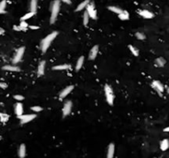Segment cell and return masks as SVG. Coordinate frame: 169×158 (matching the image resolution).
Returning <instances> with one entry per match:
<instances>
[{"mask_svg":"<svg viewBox=\"0 0 169 158\" xmlns=\"http://www.w3.org/2000/svg\"><path fill=\"white\" fill-rule=\"evenodd\" d=\"M6 5H7V2H6V1L0 2V9H2V10H4L5 7H6Z\"/></svg>","mask_w":169,"mask_h":158,"instance_id":"obj_33","label":"cell"},{"mask_svg":"<svg viewBox=\"0 0 169 158\" xmlns=\"http://www.w3.org/2000/svg\"><path fill=\"white\" fill-rule=\"evenodd\" d=\"M89 3H90V1H88V0L82 2V3H80L78 6H77L76 9H75V11H81V10H83V9H84L85 7H87V5H88Z\"/></svg>","mask_w":169,"mask_h":158,"instance_id":"obj_20","label":"cell"},{"mask_svg":"<svg viewBox=\"0 0 169 158\" xmlns=\"http://www.w3.org/2000/svg\"><path fill=\"white\" fill-rule=\"evenodd\" d=\"M104 93H105L106 99H107L108 103L110 105H113L114 104V93H113L112 88L110 87V85H108V84L104 85Z\"/></svg>","mask_w":169,"mask_h":158,"instance_id":"obj_3","label":"cell"},{"mask_svg":"<svg viewBox=\"0 0 169 158\" xmlns=\"http://www.w3.org/2000/svg\"><path fill=\"white\" fill-rule=\"evenodd\" d=\"M155 63H156L157 66L162 67V66H164L165 64H166V61H165V59H163L162 57H159V58H157L156 59V61H155Z\"/></svg>","mask_w":169,"mask_h":158,"instance_id":"obj_21","label":"cell"},{"mask_svg":"<svg viewBox=\"0 0 169 158\" xmlns=\"http://www.w3.org/2000/svg\"><path fill=\"white\" fill-rule=\"evenodd\" d=\"M36 117H37L36 114H25V115L22 114L17 117L21 120V123H22V124H24V123H27L30 122V121L33 120Z\"/></svg>","mask_w":169,"mask_h":158,"instance_id":"obj_8","label":"cell"},{"mask_svg":"<svg viewBox=\"0 0 169 158\" xmlns=\"http://www.w3.org/2000/svg\"><path fill=\"white\" fill-rule=\"evenodd\" d=\"M73 89H74V86L73 85H69V86H67L66 88L62 90L61 93H60V95H59L60 98H61V99H64L66 96H67L68 94H69L71 91H72Z\"/></svg>","mask_w":169,"mask_h":158,"instance_id":"obj_9","label":"cell"},{"mask_svg":"<svg viewBox=\"0 0 169 158\" xmlns=\"http://www.w3.org/2000/svg\"><path fill=\"white\" fill-rule=\"evenodd\" d=\"M9 118V116L5 113H0V121L2 122H7Z\"/></svg>","mask_w":169,"mask_h":158,"instance_id":"obj_28","label":"cell"},{"mask_svg":"<svg viewBox=\"0 0 169 158\" xmlns=\"http://www.w3.org/2000/svg\"><path fill=\"white\" fill-rule=\"evenodd\" d=\"M3 70H7V71H12V72H17V71L20 70V68L19 67L16 66V65H4L3 67Z\"/></svg>","mask_w":169,"mask_h":158,"instance_id":"obj_14","label":"cell"},{"mask_svg":"<svg viewBox=\"0 0 169 158\" xmlns=\"http://www.w3.org/2000/svg\"><path fill=\"white\" fill-rule=\"evenodd\" d=\"M13 29L15 31H18V32H20V31H23V32L27 31V28H22L20 26H13Z\"/></svg>","mask_w":169,"mask_h":158,"instance_id":"obj_31","label":"cell"},{"mask_svg":"<svg viewBox=\"0 0 169 158\" xmlns=\"http://www.w3.org/2000/svg\"><path fill=\"white\" fill-rule=\"evenodd\" d=\"M152 87L157 92H158L159 95L162 96V93L164 90V87H163V85H162V83H161L160 81H158V80H154V81H153V83H152Z\"/></svg>","mask_w":169,"mask_h":158,"instance_id":"obj_6","label":"cell"},{"mask_svg":"<svg viewBox=\"0 0 169 158\" xmlns=\"http://www.w3.org/2000/svg\"><path fill=\"white\" fill-rule=\"evenodd\" d=\"M86 12L89 14V17L93 19H96L97 18V13H96V10L95 8V4L93 2H90L88 5L86 7Z\"/></svg>","mask_w":169,"mask_h":158,"instance_id":"obj_4","label":"cell"},{"mask_svg":"<svg viewBox=\"0 0 169 158\" xmlns=\"http://www.w3.org/2000/svg\"><path fill=\"white\" fill-rule=\"evenodd\" d=\"M89 18H90L89 14L87 13V12H85L84 16H83V23H84L85 26H86L89 23Z\"/></svg>","mask_w":169,"mask_h":158,"instance_id":"obj_27","label":"cell"},{"mask_svg":"<svg viewBox=\"0 0 169 158\" xmlns=\"http://www.w3.org/2000/svg\"><path fill=\"white\" fill-rule=\"evenodd\" d=\"M31 29H33V30H36V29H39V27L37 26H28Z\"/></svg>","mask_w":169,"mask_h":158,"instance_id":"obj_36","label":"cell"},{"mask_svg":"<svg viewBox=\"0 0 169 158\" xmlns=\"http://www.w3.org/2000/svg\"><path fill=\"white\" fill-rule=\"evenodd\" d=\"M99 52V47L98 46H94L92 49L90 51V55H89V59L90 60H95Z\"/></svg>","mask_w":169,"mask_h":158,"instance_id":"obj_11","label":"cell"},{"mask_svg":"<svg viewBox=\"0 0 169 158\" xmlns=\"http://www.w3.org/2000/svg\"><path fill=\"white\" fill-rule=\"evenodd\" d=\"M139 14L143 17V18H147V19H151L154 17L153 13H151L150 11H148V10H139Z\"/></svg>","mask_w":169,"mask_h":158,"instance_id":"obj_10","label":"cell"},{"mask_svg":"<svg viewBox=\"0 0 169 158\" xmlns=\"http://www.w3.org/2000/svg\"><path fill=\"white\" fill-rule=\"evenodd\" d=\"M135 36L139 40H144L145 39V36L143 35V33H141V32H136Z\"/></svg>","mask_w":169,"mask_h":158,"instance_id":"obj_29","label":"cell"},{"mask_svg":"<svg viewBox=\"0 0 169 158\" xmlns=\"http://www.w3.org/2000/svg\"><path fill=\"white\" fill-rule=\"evenodd\" d=\"M18 155L20 158H24L25 156H26V146L24 144H22L19 147Z\"/></svg>","mask_w":169,"mask_h":158,"instance_id":"obj_17","label":"cell"},{"mask_svg":"<svg viewBox=\"0 0 169 158\" xmlns=\"http://www.w3.org/2000/svg\"><path fill=\"white\" fill-rule=\"evenodd\" d=\"M4 13H6L5 10H2V9H0V14H4Z\"/></svg>","mask_w":169,"mask_h":158,"instance_id":"obj_38","label":"cell"},{"mask_svg":"<svg viewBox=\"0 0 169 158\" xmlns=\"http://www.w3.org/2000/svg\"><path fill=\"white\" fill-rule=\"evenodd\" d=\"M60 7H61V2L60 1H54L52 3L51 7V19H50V23L53 24L56 22V18H57L58 13L60 11Z\"/></svg>","mask_w":169,"mask_h":158,"instance_id":"obj_2","label":"cell"},{"mask_svg":"<svg viewBox=\"0 0 169 158\" xmlns=\"http://www.w3.org/2000/svg\"><path fill=\"white\" fill-rule=\"evenodd\" d=\"M164 132H169V127H167V128H165L163 129Z\"/></svg>","mask_w":169,"mask_h":158,"instance_id":"obj_39","label":"cell"},{"mask_svg":"<svg viewBox=\"0 0 169 158\" xmlns=\"http://www.w3.org/2000/svg\"><path fill=\"white\" fill-rule=\"evenodd\" d=\"M108 9L112 11L113 13H117L118 15H119L120 13H123V10H122L121 8H119V7H115V6H110V7H108Z\"/></svg>","mask_w":169,"mask_h":158,"instance_id":"obj_22","label":"cell"},{"mask_svg":"<svg viewBox=\"0 0 169 158\" xmlns=\"http://www.w3.org/2000/svg\"><path fill=\"white\" fill-rule=\"evenodd\" d=\"M30 9H31V13H36L37 9V1H32V2H31Z\"/></svg>","mask_w":169,"mask_h":158,"instance_id":"obj_24","label":"cell"},{"mask_svg":"<svg viewBox=\"0 0 169 158\" xmlns=\"http://www.w3.org/2000/svg\"><path fill=\"white\" fill-rule=\"evenodd\" d=\"M45 65H46V61H41L39 65H38V68H37L38 76H43V75H44V73H45Z\"/></svg>","mask_w":169,"mask_h":158,"instance_id":"obj_12","label":"cell"},{"mask_svg":"<svg viewBox=\"0 0 169 158\" xmlns=\"http://www.w3.org/2000/svg\"><path fill=\"white\" fill-rule=\"evenodd\" d=\"M118 18H119V19H121V20H128V19L129 18V13L127 12V11H123V13H120L119 15H118Z\"/></svg>","mask_w":169,"mask_h":158,"instance_id":"obj_23","label":"cell"},{"mask_svg":"<svg viewBox=\"0 0 169 158\" xmlns=\"http://www.w3.org/2000/svg\"><path fill=\"white\" fill-rule=\"evenodd\" d=\"M114 154V143H110L108 147L107 151V158H113Z\"/></svg>","mask_w":169,"mask_h":158,"instance_id":"obj_15","label":"cell"},{"mask_svg":"<svg viewBox=\"0 0 169 158\" xmlns=\"http://www.w3.org/2000/svg\"><path fill=\"white\" fill-rule=\"evenodd\" d=\"M129 48L130 51H131L132 54H133V55H135V56H138V55H139V51H138V50L136 49V48H135L134 47H133V46L129 45Z\"/></svg>","mask_w":169,"mask_h":158,"instance_id":"obj_26","label":"cell"},{"mask_svg":"<svg viewBox=\"0 0 169 158\" xmlns=\"http://www.w3.org/2000/svg\"><path fill=\"white\" fill-rule=\"evenodd\" d=\"M24 51H25L24 47H20L17 50L16 54H15V55H14V58L13 60V64H17V63H18L19 61L22 60V55H23V54H24Z\"/></svg>","mask_w":169,"mask_h":158,"instance_id":"obj_5","label":"cell"},{"mask_svg":"<svg viewBox=\"0 0 169 158\" xmlns=\"http://www.w3.org/2000/svg\"><path fill=\"white\" fill-rule=\"evenodd\" d=\"M71 108H72V103L71 101L68 100L65 103L63 107V109H62V113H63V117H66L71 113Z\"/></svg>","mask_w":169,"mask_h":158,"instance_id":"obj_7","label":"cell"},{"mask_svg":"<svg viewBox=\"0 0 169 158\" xmlns=\"http://www.w3.org/2000/svg\"><path fill=\"white\" fill-rule=\"evenodd\" d=\"M15 99L17 100V101H22V100L24 99V97L22 95H19V94H17V95H14L13 96Z\"/></svg>","mask_w":169,"mask_h":158,"instance_id":"obj_32","label":"cell"},{"mask_svg":"<svg viewBox=\"0 0 169 158\" xmlns=\"http://www.w3.org/2000/svg\"><path fill=\"white\" fill-rule=\"evenodd\" d=\"M83 64H84V56H81L78 59L77 62H76V65H75V70L78 71V70H81Z\"/></svg>","mask_w":169,"mask_h":158,"instance_id":"obj_19","label":"cell"},{"mask_svg":"<svg viewBox=\"0 0 169 158\" xmlns=\"http://www.w3.org/2000/svg\"><path fill=\"white\" fill-rule=\"evenodd\" d=\"M160 148L162 151H167L169 148V141L168 139H164L160 143Z\"/></svg>","mask_w":169,"mask_h":158,"instance_id":"obj_16","label":"cell"},{"mask_svg":"<svg viewBox=\"0 0 169 158\" xmlns=\"http://www.w3.org/2000/svg\"><path fill=\"white\" fill-rule=\"evenodd\" d=\"M3 33H4V30L3 28H0V35H3Z\"/></svg>","mask_w":169,"mask_h":158,"instance_id":"obj_37","label":"cell"},{"mask_svg":"<svg viewBox=\"0 0 169 158\" xmlns=\"http://www.w3.org/2000/svg\"><path fill=\"white\" fill-rule=\"evenodd\" d=\"M15 113H16L17 117L22 115L23 107H22V104L21 103H17L16 104H15Z\"/></svg>","mask_w":169,"mask_h":158,"instance_id":"obj_13","label":"cell"},{"mask_svg":"<svg viewBox=\"0 0 169 158\" xmlns=\"http://www.w3.org/2000/svg\"><path fill=\"white\" fill-rule=\"evenodd\" d=\"M35 14V13H27V14H25L24 16H22V18H21V22H25V21L27 20V19H29V18H31L32 16Z\"/></svg>","mask_w":169,"mask_h":158,"instance_id":"obj_25","label":"cell"},{"mask_svg":"<svg viewBox=\"0 0 169 158\" xmlns=\"http://www.w3.org/2000/svg\"><path fill=\"white\" fill-rule=\"evenodd\" d=\"M19 26L22 27V28H27L28 27V24L26 22H21V23H20V25H19Z\"/></svg>","mask_w":169,"mask_h":158,"instance_id":"obj_34","label":"cell"},{"mask_svg":"<svg viewBox=\"0 0 169 158\" xmlns=\"http://www.w3.org/2000/svg\"><path fill=\"white\" fill-rule=\"evenodd\" d=\"M0 88H2V89H7V84H6V83L0 82Z\"/></svg>","mask_w":169,"mask_h":158,"instance_id":"obj_35","label":"cell"},{"mask_svg":"<svg viewBox=\"0 0 169 158\" xmlns=\"http://www.w3.org/2000/svg\"><path fill=\"white\" fill-rule=\"evenodd\" d=\"M70 68H71V65L68 64H65V65H56V66H54L52 69L55 70H67V69H70Z\"/></svg>","mask_w":169,"mask_h":158,"instance_id":"obj_18","label":"cell"},{"mask_svg":"<svg viewBox=\"0 0 169 158\" xmlns=\"http://www.w3.org/2000/svg\"><path fill=\"white\" fill-rule=\"evenodd\" d=\"M57 34H58L57 32H51V34H49L47 36H46V37L42 40V52L45 53L46 51H47L48 47H50L51 42L56 37Z\"/></svg>","mask_w":169,"mask_h":158,"instance_id":"obj_1","label":"cell"},{"mask_svg":"<svg viewBox=\"0 0 169 158\" xmlns=\"http://www.w3.org/2000/svg\"><path fill=\"white\" fill-rule=\"evenodd\" d=\"M31 109L34 112H40L42 110V108L40 107V106H33V107L31 108Z\"/></svg>","mask_w":169,"mask_h":158,"instance_id":"obj_30","label":"cell"},{"mask_svg":"<svg viewBox=\"0 0 169 158\" xmlns=\"http://www.w3.org/2000/svg\"><path fill=\"white\" fill-rule=\"evenodd\" d=\"M64 3H68V4H71V1H68V0H65V1H64Z\"/></svg>","mask_w":169,"mask_h":158,"instance_id":"obj_40","label":"cell"},{"mask_svg":"<svg viewBox=\"0 0 169 158\" xmlns=\"http://www.w3.org/2000/svg\"><path fill=\"white\" fill-rule=\"evenodd\" d=\"M167 92H168V94H169V87H168V91H167Z\"/></svg>","mask_w":169,"mask_h":158,"instance_id":"obj_41","label":"cell"}]
</instances>
